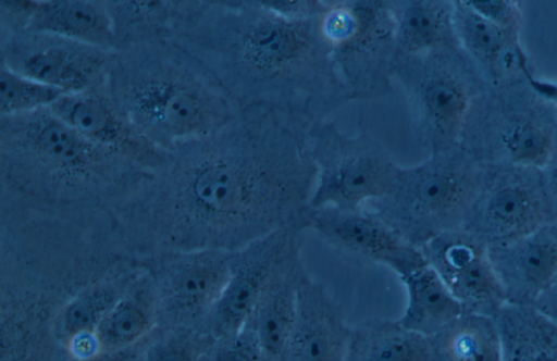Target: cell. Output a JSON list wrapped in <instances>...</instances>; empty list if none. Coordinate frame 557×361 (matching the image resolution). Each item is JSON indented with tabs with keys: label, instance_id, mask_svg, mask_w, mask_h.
I'll use <instances>...</instances> for the list:
<instances>
[{
	"label": "cell",
	"instance_id": "cell-35",
	"mask_svg": "<svg viewBox=\"0 0 557 361\" xmlns=\"http://www.w3.org/2000/svg\"><path fill=\"white\" fill-rule=\"evenodd\" d=\"M69 350L76 361L92 358L101 352L96 333H82L67 340Z\"/></svg>",
	"mask_w": 557,
	"mask_h": 361
},
{
	"label": "cell",
	"instance_id": "cell-33",
	"mask_svg": "<svg viewBox=\"0 0 557 361\" xmlns=\"http://www.w3.org/2000/svg\"><path fill=\"white\" fill-rule=\"evenodd\" d=\"M271 11L289 18L322 16L329 9V0H261Z\"/></svg>",
	"mask_w": 557,
	"mask_h": 361
},
{
	"label": "cell",
	"instance_id": "cell-37",
	"mask_svg": "<svg viewBox=\"0 0 557 361\" xmlns=\"http://www.w3.org/2000/svg\"><path fill=\"white\" fill-rule=\"evenodd\" d=\"M534 307L557 322V278L539 298Z\"/></svg>",
	"mask_w": 557,
	"mask_h": 361
},
{
	"label": "cell",
	"instance_id": "cell-30",
	"mask_svg": "<svg viewBox=\"0 0 557 361\" xmlns=\"http://www.w3.org/2000/svg\"><path fill=\"white\" fill-rule=\"evenodd\" d=\"M511 166L544 170L552 161L548 137L536 126L517 125L505 138Z\"/></svg>",
	"mask_w": 557,
	"mask_h": 361
},
{
	"label": "cell",
	"instance_id": "cell-31",
	"mask_svg": "<svg viewBox=\"0 0 557 361\" xmlns=\"http://www.w3.org/2000/svg\"><path fill=\"white\" fill-rule=\"evenodd\" d=\"M209 361H270L255 333L245 326L238 334L215 340Z\"/></svg>",
	"mask_w": 557,
	"mask_h": 361
},
{
	"label": "cell",
	"instance_id": "cell-3",
	"mask_svg": "<svg viewBox=\"0 0 557 361\" xmlns=\"http://www.w3.org/2000/svg\"><path fill=\"white\" fill-rule=\"evenodd\" d=\"M106 90L136 129L165 152L218 133L242 111L171 39L116 51Z\"/></svg>",
	"mask_w": 557,
	"mask_h": 361
},
{
	"label": "cell",
	"instance_id": "cell-2",
	"mask_svg": "<svg viewBox=\"0 0 557 361\" xmlns=\"http://www.w3.org/2000/svg\"><path fill=\"white\" fill-rule=\"evenodd\" d=\"M171 40L242 109L270 108L315 122L350 101L321 16L289 18L261 0L196 2Z\"/></svg>",
	"mask_w": 557,
	"mask_h": 361
},
{
	"label": "cell",
	"instance_id": "cell-32",
	"mask_svg": "<svg viewBox=\"0 0 557 361\" xmlns=\"http://www.w3.org/2000/svg\"><path fill=\"white\" fill-rule=\"evenodd\" d=\"M200 352L194 339L174 336L147 349L140 361H199Z\"/></svg>",
	"mask_w": 557,
	"mask_h": 361
},
{
	"label": "cell",
	"instance_id": "cell-20",
	"mask_svg": "<svg viewBox=\"0 0 557 361\" xmlns=\"http://www.w3.org/2000/svg\"><path fill=\"white\" fill-rule=\"evenodd\" d=\"M389 3L396 27L394 63L430 50L459 46L454 26V1L389 0Z\"/></svg>",
	"mask_w": 557,
	"mask_h": 361
},
{
	"label": "cell",
	"instance_id": "cell-23",
	"mask_svg": "<svg viewBox=\"0 0 557 361\" xmlns=\"http://www.w3.org/2000/svg\"><path fill=\"white\" fill-rule=\"evenodd\" d=\"M399 279L407 295L398 319L405 328L430 338L462 314L461 306L429 263Z\"/></svg>",
	"mask_w": 557,
	"mask_h": 361
},
{
	"label": "cell",
	"instance_id": "cell-15",
	"mask_svg": "<svg viewBox=\"0 0 557 361\" xmlns=\"http://www.w3.org/2000/svg\"><path fill=\"white\" fill-rule=\"evenodd\" d=\"M2 32L46 34L116 51L106 1H1Z\"/></svg>",
	"mask_w": 557,
	"mask_h": 361
},
{
	"label": "cell",
	"instance_id": "cell-14",
	"mask_svg": "<svg viewBox=\"0 0 557 361\" xmlns=\"http://www.w3.org/2000/svg\"><path fill=\"white\" fill-rule=\"evenodd\" d=\"M50 109L88 140L150 171L166 162L169 152L147 140L109 96L106 87L61 97Z\"/></svg>",
	"mask_w": 557,
	"mask_h": 361
},
{
	"label": "cell",
	"instance_id": "cell-16",
	"mask_svg": "<svg viewBox=\"0 0 557 361\" xmlns=\"http://www.w3.org/2000/svg\"><path fill=\"white\" fill-rule=\"evenodd\" d=\"M488 251L507 303L534 306L557 278V219Z\"/></svg>",
	"mask_w": 557,
	"mask_h": 361
},
{
	"label": "cell",
	"instance_id": "cell-7",
	"mask_svg": "<svg viewBox=\"0 0 557 361\" xmlns=\"http://www.w3.org/2000/svg\"><path fill=\"white\" fill-rule=\"evenodd\" d=\"M460 49L430 50L400 59L393 66L414 139L430 153L458 146L467 122L471 89Z\"/></svg>",
	"mask_w": 557,
	"mask_h": 361
},
{
	"label": "cell",
	"instance_id": "cell-24",
	"mask_svg": "<svg viewBox=\"0 0 557 361\" xmlns=\"http://www.w3.org/2000/svg\"><path fill=\"white\" fill-rule=\"evenodd\" d=\"M343 361H431L430 343L398 320L374 318L351 327Z\"/></svg>",
	"mask_w": 557,
	"mask_h": 361
},
{
	"label": "cell",
	"instance_id": "cell-5",
	"mask_svg": "<svg viewBox=\"0 0 557 361\" xmlns=\"http://www.w3.org/2000/svg\"><path fill=\"white\" fill-rule=\"evenodd\" d=\"M485 174L486 169L458 145L430 153L416 165L400 166L386 194L366 209L421 248L462 227Z\"/></svg>",
	"mask_w": 557,
	"mask_h": 361
},
{
	"label": "cell",
	"instance_id": "cell-9",
	"mask_svg": "<svg viewBox=\"0 0 557 361\" xmlns=\"http://www.w3.org/2000/svg\"><path fill=\"white\" fill-rule=\"evenodd\" d=\"M556 220L541 170H486L462 229L488 247L510 242Z\"/></svg>",
	"mask_w": 557,
	"mask_h": 361
},
{
	"label": "cell",
	"instance_id": "cell-11",
	"mask_svg": "<svg viewBox=\"0 0 557 361\" xmlns=\"http://www.w3.org/2000/svg\"><path fill=\"white\" fill-rule=\"evenodd\" d=\"M305 231L294 224L232 251L228 279L208 314L213 341L244 329L274 266Z\"/></svg>",
	"mask_w": 557,
	"mask_h": 361
},
{
	"label": "cell",
	"instance_id": "cell-26",
	"mask_svg": "<svg viewBox=\"0 0 557 361\" xmlns=\"http://www.w3.org/2000/svg\"><path fill=\"white\" fill-rule=\"evenodd\" d=\"M157 300L150 286L124 291L96 329L101 351H114L138 345L153 327Z\"/></svg>",
	"mask_w": 557,
	"mask_h": 361
},
{
	"label": "cell",
	"instance_id": "cell-12",
	"mask_svg": "<svg viewBox=\"0 0 557 361\" xmlns=\"http://www.w3.org/2000/svg\"><path fill=\"white\" fill-rule=\"evenodd\" d=\"M463 312L495 316L507 303L488 246L462 228L420 248Z\"/></svg>",
	"mask_w": 557,
	"mask_h": 361
},
{
	"label": "cell",
	"instance_id": "cell-1",
	"mask_svg": "<svg viewBox=\"0 0 557 361\" xmlns=\"http://www.w3.org/2000/svg\"><path fill=\"white\" fill-rule=\"evenodd\" d=\"M313 122L270 108H245L218 133L169 152L156 185L154 223L174 241L235 251L302 224L317 167Z\"/></svg>",
	"mask_w": 557,
	"mask_h": 361
},
{
	"label": "cell",
	"instance_id": "cell-8",
	"mask_svg": "<svg viewBox=\"0 0 557 361\" xmlns=\"http://www.w3.org/2000/svg\"><path fill=\"white\" fill-rule=\"evenodd\" d=\"M308 137L317 167L312 209H363L386 194L400 169L373 137L347 134L329 119L313 122Z\"/></svg>",
	"mask_w": 557,
	"mask_h": 361
},
{
	"label": "cell",
	"instance_id": "cell-19",
	"mask_svg": "<svg viewBox=\"0 0 557 361\" xmlns=\"http://www.w3.org/2000/svg\"><path fill=\"white\" fill-rule=\"evenodd\" d=\"M232 251L191 250L168 270L163 286L170 303L180 312L209 314L231 271Z\"/></svg>",
	"mask_w": 557,
	"mask_h": 361
},
{
	"label": "cell",
	"instance_id": "cell-27",
	"mask_svg": "<svg viewBox=\"0 0 557 361\" xmlns=\"http://www.w3.org/2000/svg\"><path fill=\"white\" fill-rule=\"evenodd\" d=\"M454 26L459 47L481 61H499L510 48L507 29L474 12L465 1H454Z\"/></svg>",
	"mask_w": 557,
	"mask_h": 361
},
{
	"label": "cell",
	"instance_id": "cell-6",
	"mask_svg": "<svg viewBox=\"0 0 557 361\" xmlns=\"http://www.w3.org/2000/svg\"><path fill=\"white\" fill-rule=\"evenodd\" d=\"M321 27L350 101L393 94L396 27L389 0H329Z\"/></svg>",
	"mask_w": 557,
	"mask_h": 361
},
{
	"label": "cell",
	"instance_id": "cell-36",
	"mask_svg": "<svg viewBox=\"0 0 557 361\" xmlns=\"http://www.w3.org/2000/svg\"><path fill=\"white\" fill-rule=\"evenodd\" d=\"M145 350L139 348V344L129 348L101 351L97 356L82 361H140Z\"/></svg>",
	"mask_w": 557,
	"mask_h": 361
},
{
	"label": "cell",
	"instance_id": "cell-34",
	"mask_svg": "<svg viewBox=\"0 0 557 361\" xmlns=\"http://www.w3.org/2000/svg\"><path fill=\"white\" fill-rule=\"evenodd\" d=\"M466 4L478 14L496 23L502 27H515L519 14L512 2L467 0Z\"/></svg>",
	"mask_w": 557,
	"mask_h": 361
},
{
	"label": "cell",
	"instance_id": "cell-18",
	"mask_svg": "<svg viewBox=\"0 0 557 361\" xmlns=\"http://www.w3.org/2000/svg\"><path fill=\"white\" fill-rule=\"evenodd\" d=\"M302 242L304 237L297 239L276 263L246 324L270 361H282L293 332L298 290L307 273Z\"/></svg>",
	"mask_w": 557,
	"mask_h": 361
},
{
	"label": "cell",
	"instance_id": "cell-22",
	"mask_svg": "<svg viewBox=\"0 0 557 361\" xmlns=\"http://www.w3.org/2000/svg\"><path fill=\"white\" fill-rule=\"evenodd\" d=\"M494 320L503 361H557V322L534 306L506 303Z\"/></svg>",
	"mask_w": 557,
	"mask_h": 361
},
{
	"label": "cell",
	"instance_id": "cell-4",
	"mask_svg": "<svg viewBox=\"0 0 557 361\" xmlns=\"http://www.w3.org/2000/svg\"><path fill=\"white\" fill-rule=\"evenodd\" d=\"M0 153L10 176L61 191H82L146 170L88 140L50 108L1 116Z\"/></svg>",
	"mask_w": 557,
	"mask_h": 361
},
{
	"label": "cell",
	"instance_id": "cell-13",
	"mask_svg": "<svg viewBox=\"0 0 557 361\" xmlns=\"http://www.w3.org/2000/svg\"><path fill=\"white\" fill-rule=\"evenodd\" d=\"M304 226L337 249L389 267L399 278L428 263L420 248L366 208L309 207Z\"/></svg>",
	"mask_w": 557,
	"mask_h": 361
},
{
	"label": "cell",
	"instance_id": "cell-10",
	"mask_svg": "<svg viewBox=\"0 0 557 361\" xmlns=\"http://www.w3.org/2000/svg\"><path fill=\"white\" fill-rule=\"evenodd\" d=\"M116 51L57 36L2 32L1 63L65 94L106 87Z\"/></svg>",
	"mask_w": 557,
	"mask_h": 361
},
{
	"label": "cell",
	"instance_id": "cell-21",
	"mask_svg": "<svg viewBox=\"0 0 557 361\" xmlns=\"http://www.w3.org/2000/svg\"><path fill=\"white\" fill-rule=\"evenodd\" d=\"M112 18L116 51L171 39L194 9V1H106Z\"/></svg>",
	"mask_w": 557,
	"mask_h": 361
},
{
	"label": "cell",
	"instance_id": "cell-17",
	"mask_svg": "<svg viewBox=\"0 0 557 361\" xmlns=\"http://www.w3.org/2000/svg\"><path fill=\"white\" fill-rule=\"evenodd\" d=\"M351 326L326 288L304 276L293 332L282 361H343Z\"/></svg>",
	"mask_w": 557,
	"mask_h": 361
},
{
	"label": "cell",
	"instance_id": "cell-29",
	"mask_svg": "<svg viewBox=\"0 0 557 361\" xmlns=\"http://www.w3.org/2000/svg\"><path fill=\"white\" fill-rule=\"evenodd\" d=\"M122 294L123 291L111 285H99L82 291L72 299L64 307L60 318V327L65 339L82 333H95Z\"/></svg>",
	"mask_w": 557,
	"mask_h": 361
},
{
	"label": "cell",
	"instance_id": "cell-25",
	"mask_svg": "<svg viewBox=\"0 0 557 361\" xmlns=\"http://www.w3.org/2000/svg\"><path fill=\"white\" fill-rule=\"evenodd\" d=\"M429 343L431 361H503L493 316L462 312Z\"/></svg>",
	"mask_w": 557,
	"mask_h": 361
},
{
	"label": "cell",
	"instance_id": "cell-38",
	"mask_svg": "<svg viewBox=\"0 0 557 361\" xmlns=\"http://www.w3.org/2000/svg\"><path fill=\"white\" fill-rule=\"evenodd\" d=\"M542 175L555 217L557 219V162L549 163L542 170Z\"/></svg>",
	"mask_w": 557,
	"mask_h": 361
},
{
	"label": "cell",
	"instance_id": "cell-28",
	"mask_svg": "<svg viewBox=\"0 0 557 361\" xmlns=\"http://www.w3.org/2000/svg\"><path fill=\"white\" fill-rule=\"evenodd\" d=\"M64 95L67 94L17 74L1 63V116L18 115L50 108Z\"/></svg>",
	"mask_w": 557,
	"mask_h": 361
}]
</instances>
